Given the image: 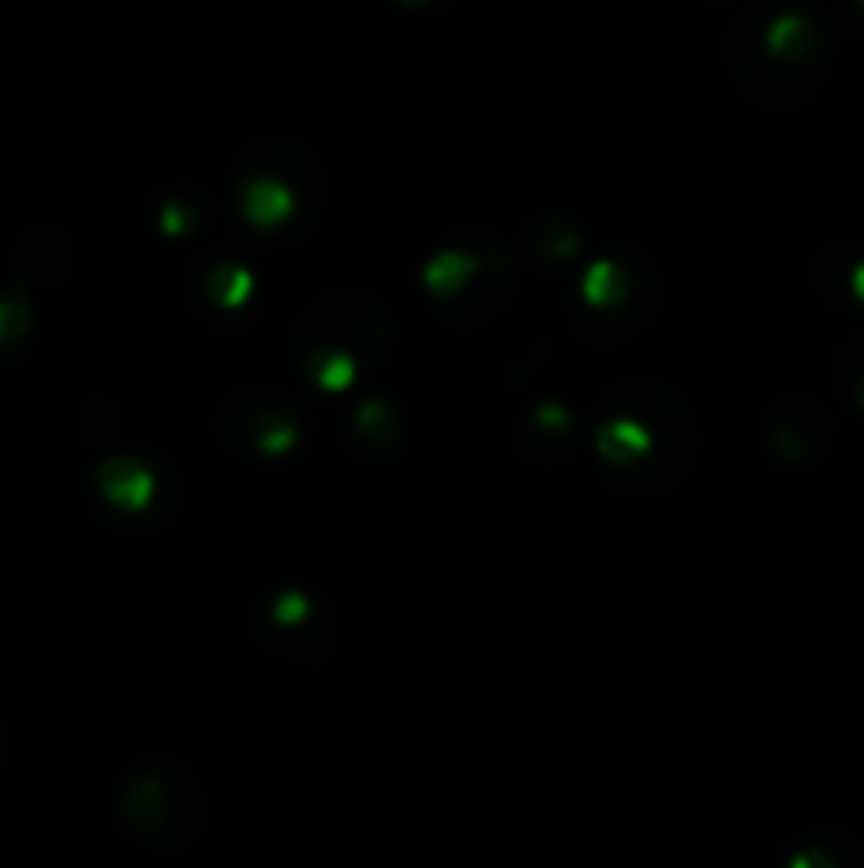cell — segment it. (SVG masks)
Listing matches in <instances>:
<instances>
[{"label":"cell","instance_id":"5","mask_svg":"<svg viewBox=\"0 0 864 868\" xmlns=\"http://www.w3.org/2000/svg\"><path fill=\"white\" fill-rule=\"evenodd\" d=\"M26 306L17 301V297H0V339H13V335H22L26 331Z\"/></svg>","mask_w":864,"mask_h":868},{"label":"cell","instance_id":"3","mask_svg":"<svg viewBox=\"0 0 864 868\" xmlns=\"http://www.w3.org/2000/svg\"><path fill=\"white\" fill-rule=\"evenodd\" d=\"M208 293H212L221 306H237V301L250 293V276H246L242 268H221V272L212 276V284H208Z\"/></svg>","mask_w":864,"mask_h":868},{"label":"cell","instance_id":"1","mask_svg":"<svg viewBox=\"0 0 864 868\" xmlns=\"http://www.w3.org/2000/svg\"><path fill=\"white\" fill-rule=\"evenodd\" d=\"M98 483H102L107 500H111V505H123V509H140V505L149 500V492H153L149 471L136 467V462H107V467L98 471Z\"/></svg>","mask_w":864,"mask_h":868},{"label":"cell","instance_id":"7","mask_svg":"<svg viewBox=\"0 0 864 868\" xmlns=\"http://www.w3.org/2000/svg\"><path fill=\"white\" fill-rule=\"evenodd\" d=\"M856 288H861V297H864V268L856 272Z\"/></svg>","mask_w":864,"mask_h":868},{"label":"cell","instance_id":"6","mask_svg":"<svg viewBox=\"0 0 864 868\" xmlns=\"http://www.w3.org/2000/svg\"><path fill=\"white\" fill-rule=\"evenodd\" d=\"M615 276H619V272H615L610 263H597L590 272V284H585V288H590V301H615V297H619V293H610V288H615Z\"/></svg>","mask_w":864,"mask_h":868},{"label":"cell","instance_id":"4","mask_svg":"<svg viewBox=\"0 0 864 868\" xmlns=\"http://www.w3.org/2000/svg\"><path fill=\"white\" fill-rule=\"evenodd\" d=\"M322 364L314 369L318 386H326V390H344L348 382H353V360L348 356H318Z\"/></svg>","mask_w":864,"mask_h":868},{"label":"cell","instance_id":"2","mask_svg":"<svg viewBox=\"0 0 864 868\" xmlns=\"http://www.w3.org/2000/svg\"><path fill=\"white\" fill-rule=\"evenodd\" d=\"M288 203L293 199H288L284 187H275V183H250V191H246V216L272 225V221H280L288 212Z\"/></svg>","mask_w":864,"mask_h":868}]
</instances>
